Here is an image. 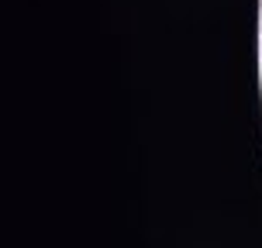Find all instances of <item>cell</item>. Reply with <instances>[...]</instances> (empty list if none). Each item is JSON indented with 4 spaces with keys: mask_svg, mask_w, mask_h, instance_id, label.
I'll list each match as a JSON object with an SVG mask.
<instances>
[{
    "mask_svg": "<svg viewBox=\"0 0 262 248\" xmlns=\"http://www.w3.org/2000/svg\"><path fill=\"white\" fill-rule=\"evenodd\" d=\"M259 31H262V11H259Z\"/></svg>",
    "mask_w": 262,
    "mask_h": 248,
    "instance_id": "cell-1",
    "label": "cell"
},
{
    "mask_svg": "<svg viewBox=\"0 0 262 248\" xmlns=\"http://www.w3.org/2000/svg\"><path fill=\"white\" fill-rule=\"evenodd\" d=\"M259 52H262V45H259Z\"/></svg>",
    "mask_w": 262,
    "mask_h": 248,
    "instance_id": "cell-2",
    "label": "cell"
}]
</instances>
